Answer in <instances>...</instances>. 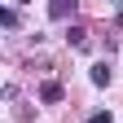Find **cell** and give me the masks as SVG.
I'll use <instances>...</instances> for the list:
<instances>
[{"label": "cell", "instance_id": "obj_1", "mask_svg": "<svg viewBox=\"0 0 123 123\" xmlns=\"http://www.w3.org/2000/svg\"><path fill=\"white\" fill-rule=\"evenodd\" d=\"M40 101H49V105H53V101H62V84H57V79L40 84Z\"/></svg>", "mask_w": 123, "mask_h": 123}, {"label": "cell", "instance_id": "obj_2", "mask_svg": "<svg viewBox=\"0 0 123 123\" xmlns=\"http://www.w3.org/2000/svg\"><path fill=\"white\" fill-rule=\"evenodd\" d=\"M92 84H97V88L110 84V66H105V62H97V66H92Z\"/></svg>", "mask_w": 123, "mask_h": 123}, {"label": "cell", "instance_id": "obj_3", "mask_svg": "<svg viewBox=\"0 0 123 123\" xmlns=\"http://www.w3.org/2000/svg\"><path fill=\"white\" fill-rule=\"evenodd\" d=\"M88 123H114V114H110V110H92Z\"/></svg>", "mask_w": 123, "mask_h": 123}, {"label": "cell", "instance_id": "obj_4", "mask_svg": "<svg viewBox=\"0 0 123 123\" xmlns=\"http://www.w3.org/2000/svg\"><path fill=\"white\" fill-rule=\"evenodd\" d=\"M49 13H53V18H70V13H75V5H53Z\"/></svg>", "mask_w": 123, "mask_h": 123}]
</instances>
